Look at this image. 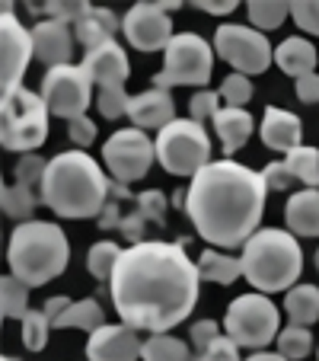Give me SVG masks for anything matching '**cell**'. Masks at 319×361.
Listing matches in <instances>:
<instances>
[{
	"label": "cell",
	"mask_w": 319,
	"mask_h": 361,
	"mask_svg": "<svg viewBox=\"0 0 319 361\" xmlns=\"http://www.w3.org/2000/svg\"><path fill=\"white\" fill-rule=\"evenodd\" d=\"M294 90H297V99H300V102H306V106L319 102V74H306V77H300V80L294 83Z\"/></svg>",
	"instance_id": "47"
},
{
	"label": "cell",
	"mask_w": 319,
	"mask_h": 361,
	"mask_svg": "<svg viewBox=\"0 0 319 361\" xmlns=\"http://www.w3.org/2000/svg\"><path fill=\"white\" fill-rule=\"evenodd\" d=\"M137 212L144 214V221H154V224L163 227L166 224V195L160 189H147L135 198Z\"/></svg>",
	"instance_id": "38"
},
{
	"label": "cell",
	"mask_w": 319,
	"mask_h": 361,
	"mask_svg": "<svg viewBox=\"0 0 319 361\" xmlns=\"http://www.w3.org/2000/svg\"><path fill=\"white\" fill-rule=\"evenodd\" d=\"M246 361H287L281 352H252Z\"/></svg>",
	"instance_id": "50"
},
{
	"label": "cell",
	"mask_w": 319,
	"mask_h": 361,
	"mask_svg": "<svg viewBox=\"0 0 319 361\" xmlns=\"http://www.w3.org/2000/svg\"><path fill=\"white\" fill-rule=\"evenodd\" d=\"M265 198L268 185L262 173L237 160H211L185 189V214L211 246L237 250L262 231Z\"/></svg>",
	"instance_id": "2"
},
{
	"label": "cell",
	"mask_w": 319,
	"mask_h": 361,
	"mask_svg": "<svg viewBox=\"0 0 319 361\" xmlns=\"http://www.w3.org/2000/svg\"><path fill=\"white\" fill-rule=\"evenodd\" d=\"M316 269H319V250H316Z\"/></svg>",
	"instance_id": "52"
},
{
	"label": "cell",
	"mask_w": 319,
	"mask_h": 361,
	"mask_svg": "<svg viewBox=\"0 0 319 361\" xmlns=\"http://www.w3.org/2000/svg\"><path fill=\"white\" fill-rule=\"evenodd\" d=\"M55 329H83V333H96L99 326H106V314H102V304L96 298H83L51 323Z\"/></svg>",
	"instance_id": "25"
},
{
	"label": "cell",
	"mask_w": 319,
	"mask_h": 361,
	"mask_svg": "<svg viewBox=\"0 0 319 361\" xmlns=\"http://www.w3.org/2000/svg\"><path fill=\"white\" fill-rule=\"evenodd\" d=\"M198 275L201 281H214V285H233L243 275V262L237 256H227L220 250H204L198 256Z\"/></svg>",
	"instance_id": "26"
},
{
	"label": "cell",
	"mask_w": 319,
	"mask_h": 361,
	"mask_svg": "<svg viewBox=\"0 0 319 361\" xmlns=\"http://www.w3.org/2000/svg\"><path fill=\"white\" fill-rule=\"evenodd\" d=\"M32 42H35V58L42 64L61 68V64H70V58H74L77 35H74V26H64V23H55V20H42L32 26Z\"/></svg>",
	"instance_id": "17"
},
{
	"label": "cell",
	"mask_w": 319,
	"mask_h": 361,
	"mask_svg": "<svg viewBox=\"0 0 319 361\" xmlns=\"http://www.w3.org/2000/svg\"><path fill=\"white\" fill-rule=\"evenodd\" d=\"M68 137L77 144L80 150H87L89 144L96 141V122L89 116H83V118H74V122H68Z\"/></svg>",
	"instance_id": "45"
},
{
	"label": "cell",
	"mask_w": 319,
	"mask_h": 361,
	"mask_svg": "<svg viewBox=\"0 0 319 361\" xmlns=\"http://www.w3.org/2000/svg\"><path fill=\"white\" fill-rule=\"evenodd\" d=\"M195 361H239V345L230 336H218L204 352L195 355Z\"/></svg>",
	"instance_id": "42"
},
{
	"label": "cell",
	"mask_w": 319,
	"mask_h": 361,
	"mask_svg": "<svg viewBox=\"0 0 319 361\" xmlns=\"http://www.w3.org/2000/svg\"><path fill=\"white\" fill-rule=\"evenodd\" d=\"M218 336H220V326L211 320V317H208V320H195L189 326V339H192V345H195L198 352H204V348L218 339Z\"/></svg>",
	"instance_id": "44"
},
{
	"label": "cell",
	"mask_w": 319,
	"mask_h": 361,
	"mask_svg": "<svg viewBox=\"0 0 319 361\" xmlns=\"http://www.w3.org/2000/svg\"><path fill=\"white\" fill-rule=\"evenodd\" d=\"M214 131L220 137V147H224L227 157H233L237 150L246 147V141L252 137L256 131V118L249 116L246 109H237V106H227L214 116Z\"/></svg>",
	"instance_id": "22"
},
{
	"label": "cell",
	"mask_w": 319,
	"mask_h": 361,
	"mask_svg": "<svg viewBox=\"0 0 319 361\" xmlns=\"http://www.w3.org/2000/svg\"><path fill=\"white\" fill-rule=\"evenodd\" d=\"M118 29H122V20L109 7H89L74 26V35L87 51H93V48L106 45V42H115Z\"/></svg>",
	"instance_id": "21"
},
{
	"label": "cell",
	"mask_w": 319,
	"mask_h": 361,
	"mask_svg": "<svg viewBox=\"0 0 319 361\" xmlns=\"http://www.w3.org/2000/svg\"><path fill=\"white\" fill-rule=\"evenodd\" d=\"M128 118L141 131H163L170 122H176V99H173L170 90L150 87L144 93L131 96Z\"/></svg>",
	"instance_id": "16"
},
{
	"label": "cell",
	"mask_w": 319,
	"mask_h": 361,
	"mask_svg": "<svg viewBox=\"0 0 319 361\" xmlns=\"http://www.w3.org/2000/svg\"><path fill=\"white\" fill-rule=\"evenodd\" d=\"M198 262L189 259L185 243L141 240L118 256L109 279L112 307L137 333H170L185 323L198 304Z\"/></svg>",
	"instance_id": "1"
},
{
	"label": "cell",
	"mask_w": 319,
	"mask_h": 361,
	"mask_svg": "<svg viewBox=\"0 0 319 361\" xmlns=\"http://www.w3.org/2000/svg\"><path fill=\"white\" fill-rule=\"evenodd\" d=\"M291 20L300 32L319 35V0H291Z\"/></svg>",
	"instance_id": "40"
},
{
	"label": "cell",
	"mask_w": 319,
	"mask_h": 361,
	"mask_svg": "<svg viewBox=\"0 0 319 361\" xmlns=\"http://www.w3.org/2000/svg\"><path fill=\"white\" fill-rule=\"evenodd\" d=\"M112 183L87 150H61L48 160L42 179V204H48L58 218H99L109 204Z\"/></svg>",
	"instance_id": "3"
},
{
	"label": "cell",
	"mask_w": 319,
	"mask_h": 361,
	"mask_svg": "<svg viewBox=\"0 0 319 361\" xmlns=\"http://www.w3.org/2000/svg\"><path fill=\"white\" fill-rule=\"evenodd\" d=\"M128 106H131V96L125 87H99V93H96V109L109 122L128 116Z\"/></svg>",
	"instance_id": "35"
},
{
	"label": "cell",
	"mask_w": 319,
	"mask_h": 361,
	"mask_svg": "<svg viewBox=\"0 0 319 361\" xmlns=\"http://www.w3.org/2000/svg\"><path fill=\"white\" fill-rule=\"evenodd\" d=\"M220 99H227L230 106L243 109L246 102L252 99V83H249V77H243V74H227L224 83H220Z\"/></svg>",
	"instance_id": "39"
},
{
	"label": "cell",
	"mask_w": 319,
	"mask_h": 361,
	"mask_svg": "<svg viewBox=\"0 0 319 361\" xmlns=\"http://www.w3.org/2000/svg\"><path fill=\"white\" fill-rule=\"evenodd\" d=\"M45 170H48V160H42L39 154H23V157L16 160L13 176H16V183H23V185H35V183L42 185Z\"/></svg>",
	"instance_id": "41"
},
{
	"label": "cell",
	"mask_w": 319,
	"mask_h": 361,
	"mask_svg": "<svg viewBox=\"0 0 319 361\" xmlns=\"http://www.w3.org/2000/svg\"><path fill=\"white\" fill-rule=\"evenodd\" d=\"M23 345L29 348V352H42L48 342V333H51V320H48L45 310H29L26 317H23Z\"/></svg>",
	"instance_id": "34"
},
{
	"label": "cell",
	"mask_w": 319,
	"mask_h": 361,
	"mask_svg": "<svg viewBox=\"0 0 319 361\" xmlns=\"http://www.w3.org/2000/svg\"><path fill=\"white\" fill-rule=\"evenodd\" d=\"M182 7L176 0H166V4H150V0H137L135 7H128V13L122 16V32L128 39L131 48L137 51H160V48H170V42L176 39L173 32V16L170 10Z\"/></svg>",
	"instance_id": "13"
},
{
	"label": "cell",
	"mask_w": 319,
	"mask_h": 361,
	"mask_svg": "<svg viewBox=\"0 0 319 361\" xmlns=\"http://www.w3.org/2000/svg\"><path fill=\"white\" fill-rule=\"evenodd\" d=\"M284 221L294 237H319V189H300L287 198Z\"/></svg>",
	"instance_id": "20"
},
{
	"label": "cell",
	"mask_w": 319,
	"mask_h": 361,
	"mask_svg": "<svg viewBox=\"0 0 319 361\" xmlns=\"http://www.w3.org/2000/svg\"><path fill=\"white\" fill-rule=\"evenodd\" d=\"M214 48L208 39L198 32H176L170 48L163 51V71L154 74L156 90H173V87H195L208 90L211 74H214Z\"/></svg>",
	"instance_id": "7"
},
{
	"label": "cell",
	"mask_w": 319,
	"mask_h": 361,
	"mask_svg": "<svg viewBox=\"0 0 319 361\" xmlns=\"http://www.w3.org/2000/svg\"><path fill=\"white\" fill-rule=\"evenodd\" d=\"M275 342H278V352L284 355L287 361H300L313 352V333L306 326H291V323H287Z\"/></svg>",
	"instance_id": "33"
},
{
	"label": "cell",
	"mask_w": 319,
	"mask_h": 361,
	"mask_svg": "<svg viewBox=\"0 0 319 361\" xmlns=\"http://www.w3.org/2000/svg\"><path fill=\"white\" fill-rule=\"evenodd\" d=\"M118 231H122L125 240H131V243H141V237H144V214L141 212H128L122 218V224H118Z\"/></svg>",
	"instance_id": "46"
},
{
	"label": "cell",
	"mask_w": 319,
	"mask_h": 361,
	"mask_svg": "<svg viewBox=\"0 0 319 361\" xmlns=\"http://www.w3.org/2000/svg\"><path fill=\"white\" fill-rule=\"evenodd\" d=\"M246 13H249L252 29L268 32V29H278L291 16V4H284V0H249Z\"/></svg>",
	"instance_id": "31"
},
{
	"label": "cell",
	"mask_w": 319,
	"mask_h": 361,
	"mask_svg": "<svg viewBox=\"0 0 319 361\" xmlns=\"http://www.w3.org/2000/svg\"><path fill=\"white\" fill-rule=\"evenodd\" d=\"M214 51L233 68V74L256 77L275 64V48L265 39V32L243 23H224L214 32Z\"/></svg>",
	"instance_id": "10"
},
{
	"label": "cell",
	"mask_w": 319,
	"mask_h": 361,
	"mask_svg": "<svg viewBox=\"0 0 319 361\" xmlns=\"http://www.w3.org/2000/svg\"><path fill=\"white\" fill-rule=\"evenodd\" d=\"M122 252L125 250L115 243V240H99V243H93V246H89V252H87L89 275H93V279H99V281H109L112 272H115V266H118V256H122Z\"/></svg>",
	"instance_id": "32"
},
{
	"label": "cell",
	"mask_w": 319,
	"mask_h": 361,
	"mask_svg": "<svg viewBox=\"0 0 319 361\" xmlns=\"http://www.w3.org/2000/svg\"><path fill=\"white\" fill-rule=\"evenodd\" d=\"M0 204H4V214H7V218L26 224V221H32V212H35V204H39V195L32 192V185L13 183V185H4Z\"/></svg>",
	"instance_id": "29"
},
{
	"label": "cell",
	"mask_w": 319,
	"mask_h": 361,
	"mask_svg": "<svg viewBox=\"0 0 319 361\" xmlns=\"http://www.w3.org/2000/svg\"><path fill=\"white\" fill-rule=\"evenodd\" d=\"M10 275L26 281L29 288H42L55 281L70 262L68 233L51 221H26L16 224L7 243Z\"/></svg>",
	"instance_id": "4"
},
{
	"label": "cell",
	"mask_w": 319,
	"mask_h": 361,
	"mask_svg": "<svg viewBox=\"0 0 319 361\" xmlns=\"http://www.w3.org/2000/svg\"><path fill=\"white\" fill-rule=\"evenodd\" d=\"M284 314L291 326H306L319 323V285H294L284 298Z\"/></svg>",
	"instance_id": "24"
},
{
	"label": "cell",
	"mask_w": 319,
	"mask_h": 361,
	"mask_svg": "<svg viewBox=\"0 0 319 361\" xmlns=\"http://www.w3.org/2000/svg\"><path fill=\"white\" fill-rule=\"evenodd\" d=\"M262 179H265V185H268V192H287V189H294V185H300L297 179L291 176V170L284 166V160H275V164L265 166Z\"/></svg>",
	"instance_id": "43"
},
{
	"label": "cell",
	"mask_w": 319,
	"mask_h": 361,
	"mask_svg": "<svg viewBox=\"0 0 319 361\" xmlns=\"http://www.w3.org/2000/svg\"><path fill=\"white\" fill-rule=\"evenodd\" d=\"M262 144L268 150H278V154H291L304 144V122H300L294 112L278 109V106H268L262 116Z\"/></svg>",
	"instance_id": "19"
},
{
	"label": "cell",
	"mask_w": 319,
	"mask_h": 361,
	"mask_svg": "<svg viewBox=\"0 0 319 361\" xmlns=\"http://www.w3.org/2000/svg\"><path fill=\"white\" fill-rule=\"evenodd\" d=\"M0 45H4V96L16 93L35 55L32 29H26L13 13V4H4L0 13Z\"/></svg>",
	"instance_id": "14"
},
{
	"label": "cell",
	"mask_w": 319,
	"mask_h": 361,
	"mask_svg": "<svg viewBox=\"0 0 319 361\" xmlns=\"http://www.w3.org/2000/svg\"><path fill=\"white\" fill-rule=\"evenodd\" d=\"M192 7L204 10V13H214V16H227V13H233L239 4L237 0H195Z\"/></svg>",
	"instance_id": "48"
},
{
	"label": "cell",
	"mask_w": 319,
	"mask_h": 361,
	"mask_svg": "<svg viewBox=\"0 0 319 361\" xmlns=\"http://www.w3.org/2000/svg\"><path fill=\"white\" fill-rule=\"evenodd\" d=\"M89 7H93V4H83V0H58V4H42L45 20L64 23V26H77V23H80V16L87 13Z\"/></svg>",
	"instance_id": "36"
},
{
	"label": "cell",
	"mask_w": 319,
	"mask_h": 361,
	"mask_svg": "<svg viewBox=\"0 0 319 361\" xmlns=\"http://www.w3.org/2000/svg\"><path fill=\"white\" fill-rule=\"evenodd\" d=\"M0 361H20V358H13V355H4V358H0Z\"/></svg>",
	"instance_id": "51"
},
{
	"label": "cell",
	"mask_w": 319,
	"mask_h": 361,
	"mask_svg": "<svg viewBox=\"0 0 319 361\" xmlns=\"http://www.w3.org/2000/svg\"><path fill=\"white\" fill-rule=\"evenodd\" d=\"M275 64L284 71L287 77L300 80L306 74H316V48L304 35H291L281 45H275Z\"/></svg>",
	"instance_id": "23"
},
{
	"label": "cell",
	"mask_w": 319,
	"mask_h": 361,
	"mask_svg": "<svg viewBox=\"0 0 319 361\" xmlns=\"http://www.w3.org/2000/svg\"><path fill=\"white\" fill-rule=\"evenodd\" d=\"M156 160L173 176H198L211 164V135L195 118H176L156 135Z\"/></svg>",
	"instance_id": "8"
},
{
	"label": "cell",
	"mask_w": 319,
	"mask_h": 361,
	"mask_svg": "<svg viewBox=\"0 0 319 361\" xmlns=\"http://www.w3.org/2000/svg\"><path fill=\"white\" fill-rule=\"evenodd\" d=\"M243 279L256 288L258 294L291 291L304 272V250L297 237L281 227H262L249 243L243 246Z\"/></svg>",
	"instance_id": "5"
},
{
	"label": "cell",
	"mask_w": 319,
	"mask_h": 361,
	"mask_svg": "<svg viewBox=\"0 0 319 361\" xmlns=\"http://www.w3.org/2000/svg\"><path fill=\"white\" fill-rule=\"evenodd\" d=\"M220 112V93H214V90H195L189 99V118H195V122H214V116Z\"/></svg>",
	"instance_id": "37"
},
{
	"label": "cell",
	"mask_w": 319,
	"mask_h": 361,
	"mask_svg": "<svg viewBox=\"0 0 319 361\" xmlns=\"http://www.w3.org/2000/svg\"><path fill=\"white\" fill-rule=\"evenodd\" d=\"M83 71H87L89 80L99 83V87H125V80H128V74H131L128 51H125L118 42H106V45L87 51Z\"/></svg>",
	"instance_id": "18"
},
{
	"label": "cell",
	"mask_w": 319,
	"mask_h": 361,
	"mask_svg": "<svg viewBox=\"0 0 319 361\" xmlns=\"http://www.w3.org/2000/svg\"><path fill=\"white\" fill-rule=\"evenodd\" d=\"M284 166L291 170V176L297 179L304 189H316L319 185V150L300 144L297 150L284 154Z\"/></svg>",
	"instance_id": "28"
},
{
	"label": "cell",
	"mask_w": 319,
	"mask_h": 361,
	"mask_svg": "<svg viewBox=\"0 0 319 361\" xmlns=\"http://www.w3.org/2000/svg\"><path fill=\"white\" fill-rule=\"evenodd\" d=\"M42 99L48 112L58 118H83L93 102V80L83 71V64H61V68H48L42 77Z\"/></svg>",
	"instance_id": "11"
},
{
	"label": "cell",
	"mask_w": 319,
	"mask_h": 361,
	"mask_svg": "<svg viewBox=\"0 0 319 361\" xmlns=\"http://www.w3.org/2000/svg\"><path fill=\"white\" fill-rule=\"evenodd\" d=\"M0 307H4V317H7V320H23V317L32 310V307H29L26 281H20L16 275H4V279H0Z\"/></svg>",
	"instance_id": "30"
},
{
	"label": "cell",
	"mask_w": 319,
	"mask_h": 361,
	"mask_svg": "<svg viewBox=\"0 0 319 361\" xmlns=\"http://www.w3.org/2000/svg\"><path fill=\"white\" fill-rule=\"evenodd\" d=\"M141 361H195V355H192V348L185 339L170 336V333H160V336L144 339Z\"/></svg>",
	"instance_id": "27"
},
{
	"label": "cell",
	"mask_w": 319,
	"mask_h": 361,
	"mask_svg": "<svg viewBox=\"0 0 319 361\" xmlns=\"http://www.w3.org/2000/svg\"><path fill=\"white\" fill-rule=\"evenodd\" d=\"M224 329L239 348L265 352V345L275 342L281 333V314L278 307L268 300V294L249 291L227 304Z\"/></svg>",
	"instance_id": "9"
},
{
	"label": "cell",
	"mask_w": 319,
	"mask_h": 361,
	"mask_svg": "<svg viewBox=\"0 0 319 361\" xmlns=\"http://www.w3.org/2000/svg\"><path fill=\"white\" fill-rule=\"evenodd\" d=\"M48 106L42 93L20 87L0 102V144L13 154H35L48 141Z\"/></svg>",
	"instance_id": "6"
},
{
	"label": "cell",
	"mask_w": 319,
	"mask_h": 361,
	"mask_svg": "<svg viewBox=\"0 0 319 361\" xmlns=\"http://www.w3.org/2000/svg\"><path fill=\"white\" fill-rule=\"evenodd\" d=\"M102 160H106V166H109L115 183L128 185L150 173V166H154V160H156V144L150 141L141 128L131 125V128L115 131L109 141L102 144Z\"/></svg>",
	"instance_id": "12"
},
{
	"label": "cell",
	"mask_w": 319,
	"mask_h": 361,
	"mask_svg": "<svg viewBox=\"0 0 319 361\" xmlns=\"http://www.w3.org/2000/svg\"><path fill=\"white\" fill-rule=\"evenodd\" d=\"M144 342L128 323H106L87 339V361H137Z\"/></svg>",
	"instance_id": "15"
},
{
	"label": "cell",
	"mask_w": 319,
	"mask_h": 361,
	"mask_svg": "<svg viewBox=\"0 0 319 361\" xmlns=\"http://www.w3.org/2000/svg\"><path fill=\"white\" fill-rule=\"evenodd\" d=\"M70 304H74V300H70V298H64V294H58V298H48L42 310H45V314H48V320L55 323L58 317H61V314H64V310H68Z\"/></svg>",
	"instance_id": "49"
}]
</instances>
